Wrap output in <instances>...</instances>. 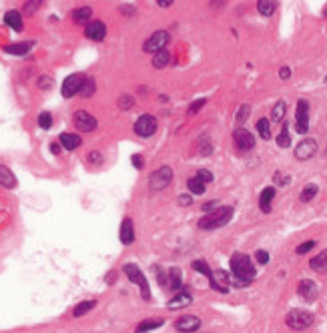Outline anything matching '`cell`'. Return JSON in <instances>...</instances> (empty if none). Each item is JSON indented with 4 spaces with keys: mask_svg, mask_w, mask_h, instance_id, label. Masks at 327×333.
Here are the masks:
<instances>
[{
    "mask_svg": "<svg viewBox=\"0 0 327 333\" xmlns=\"http://www.w3.org/2000/svg\"><path fill=\"white\" fill-rule=\"evenodd\" d=\"M231 275L237 287L251 285V281L257 277V269L251 261V257L243 253H235L231 257Z\"/></svg>",
    "mask_w": 327,
    "mask_h": 333,
    "instance_id": "1",
    "label": "cell"
},
{
    "mask_svg": "<svg viewBox=\"0 0 327 333\" xmlns=\"http://www.w3.org/2000/svg\"><path fill=\"white\" fill-rule=\"evenodd\" d=\"M233 217V207H217L215 211L207 213L201 221H199V229L205 231H213L219 227H225Z\"/></svg>",
    "mask_w": 327,
    "mask_h": 333,
    "instance_id": "2",
    "label": "cell"
},
{
    "mask_svg": "<svg viewBox=\"0 0 327 333\" xmlns=\"http://www.w3.org/2000/svg\"><path fill=\"white\" fill-rule=\"evenodd\" d=\"M122 271H125V275H127V277H129V279H131V281L140 289L142 299L149 301V299H151V289H149V281H147V277L142 275V271H140L137 265H133V263L122 265Z\"/></svg>",
    "mask_w": 327,
    "mask_h": 333,
    "instance_id": "3",
    "label": "cell"
},
{
    "mask_svg": "<svg viewBox=\"0 0 327 333\" xmlns=\"http://www.w3.org/2000/svg\"><path fill=\"white\" fill-rule=\"evenodd\" d=\"M287 325L295 331H301V329H307L313 325V313L305 309H291L285 317Z\"/></svg>",
    "mask_w": 327,
    "mask_h": 333,
    "instance_id": "4",
    "label": "cell"
},
{
    "mask_svg": "<svg viewBox=\"0 0 327 333\" xmlns=\"http://www.w3.org/2000/svg\"><path fill=\"white\" fill-rule=\"evenodd\" d=\"M171 181H173V169L171 167H161L149 177V189L163 191L171 185Z\"/></svg>",
    "mask_w": 327,
    "mask_h": 333,
    "instance_id": "5",
    "label": "cell"
},
{
    "mask_svg": "<svg viewBox=\"0 0 327 333\" xmlns=\"http://www.w3.org/2000/svg\"><path fill=\"white\" fill-rule=\"evenodd\" d=\"M171 43V34L167 32V30H157V32H153L147 40H145V45H142V50L145 52H149V54H155L157 50H163L167 48V45Z\"/></svg>",
    "mask_w": 327,
    "mask_h": 333,
    "instance_id": "6",
    "label": "cell"
},
{
    "mask_svg": "<svg viewBox=\"0 0 327 333\" xmlns=\"http://www.w3.org/2000/svg\"><path fill=\"white\" fill-rule=\"evenodd\" d=\"M72 122H74L76 131H80V133H93L98 127V120L87 111H76L74 117H72Z\"/></svg>",
    "mask_w": 327,
    "mask_h": 333,
    "instance_id": "7",
    "label": "cell"
},
{
    "mask_svg": "<svg viewBox=\"0 0 327 333\" xmlns=\"http://www.w3.org/2000/svg\"><path fill=\"white\" fill-rule=\"evenodd\" d=\"M157 119L153 117V115H142L139 119L135 120V133L139 135V137H153L155 133H157Z\"/></svg>",
    "mask_w": 327,
    "mask_h": 333,
    "instance_id": "8",
    "label": "cell"
},
{
    "mask_svg": "<svg viewBox=\"0 0 327 333\" xmlns=\"http://www.w3.org/2000/svg\"><path fill=\"white\" fill-rule=\"evenodd\" d=\"M295 129L299 135H305L309 131V102L301 98L297 100V111H295Z\"/></svg>",
    "mask_w": 327,
    "mask_h": 333,
    "instance_id": "9",
    "label": "cell"
},
{
    "mask_svg": "<svg viewBox=\"0 0 327 333\" xmlns=\"http://www.w3.org/2000/svg\"><path fill=\"white\" fill-rule=\"evenodd\" d=\"M83 80H85V74H80V72L69 74V76L63 80V89H60L63 96H65V98H72L74 95H78V89H80Z\"/></svg>",
    "mask_w": 327,
    "mask_h": 333,
    "instance_id": "10",
    "label": "cell"
},
{
    "mask_svg": "<svg viewBox=\"0 0 327 333\" xmlns=\"http://www.w3.org/2000/svg\"><path fill=\"white\" fill-rule=\"evenodd\" d=\"M233 141H235V147H237L241 153H247V151H251V149L255 147V137H253L247 129H243V127H239V129L233 133Z\"/></svg>",
    "mask_w": 327,
    "mask_h": 333,
    "instance_id": "11",
    "label": "cell"
},
{
    "mask_svg": "<svg viewBox=\"0 0 327 333\" xmlns=\"http://www.w3.org/2000/svg\"><path fill=\"white\" fill-rule=\"evenodd\" d=\"M85 36L89 40H96V43L105 40V36H107V24L103 23V20H91V23H87L85 24Z\"/></svg>",
    "mask_w": 327,
    "mask_h": 333,
    "instance_id": "12",
    "label": "cell"
},
{
    "mask_svg": "<svg viewBox=\"0 0 327 333\" xmlns=\"http://www.w3.org/2000/svg\"><path fill=\"white\" fill-rule=\"evenodd\" d=\"M191 267H193V269H195L197 273H201V275H205V277L209 279L211 287H213L215 291H219V293H227V291H225L223 287H221V285H219V283H217V279H215V271H213V269H211V267H209V265H207V263H205V261H201V259H197V261H193V263H191Z\"/></svg>",
    "mask_w": 327,
    "mask_h": 333,
    "instance_id": "13",
    "label": "cell"
},
{
    "mask_svg": "<svg viewBox=\"0 0 327 333\" xmlns=\"http://www.w3.org/2000/svg\"><path fill=\"white\" fill-rule=\"evenodd\" d=\"M2 23L6 24L8 28H12L14 32H23L24 30V18H23V12L16 10V8H10L4 12L2 16Z\"/></svg>",
    "mask_w": 327,
    "mask_h": 333,
    "instance_id": "14",
    "label": "cell"
},
{
    "mask_svg": "<svg viewBox=\"0 0 327 333\" xmlns=\"http://www.w3.org/2000/svg\"><path fill=\"white\" fill-rule=\"evenodd\" d=\"M36 45V40H21V43H10L6 47H2V50L6 54H14V56H26Z\"/></svg>",
    "mask_w": 327,
    "mask_h": 333,
    "instance_id": "15",
    "label": "cell"
},
{
    "mask_svg": "<svg viewBox=\"0 0 327 333\" xmlns=\"http://www.w3.org/2000/svg\"><path fill=\"white\" fill-rule=\"evenodd\" d=\"M315 153H317V143H315V139H305V141H301V143L295 147V157H297L299 161L311 159Z\"/></svg>",
    "mask_w": 327,
    "mask_h": 333,
    "instance_id": "16",
    "label": "cell"
},
{
    "mask_svg": "<svg viewBox=\"0 0 327 333\" xmlns=\"http://www.w3.org/2000/svg\"><path fill=\"white\" fill-rule=\"evenodd\" d=\"M201 327V319L197 315H185V317H179L175 321V329L177 331H197Z\"/></svg>",
    "mask_w": 327,
    "mask_h": 333,
    "instance_id": "17",
    "label": "cell"
},
{
    "mask_svg": "<svg viewBox=\"0 0 327 333\" xmlns=\"http://www.w3.org/2000/svg\"><path fill=\"white\" fill-rule=\"evenodd\" d=\"M297 293L303 297L305 301H315V297H317V285H315V281H311V279L299 281Z\"/></svg>",
    "mask_w": 327,
    "mask_h": 333,
    "instance_id": "18",
    "label": "cell"
},
{
    "mask_svg": "<svg viewBox=\"0 0 327 333\" xmlns=\"http://www.w3.org/2000/svg\"><path fill=\"white\" fill-rule=\"evenodd\" d=\"M118 237H120V243L122 245H131L135 241V227H133V219H125L120 223V231H118Z\"/></svg>",
    "mask_w": 327,
    "mask_h": 333,
    "instance_id": "19",
    "label": "cell"
},
{
    "mask_svg": "<svg viewBox=\"0 0 327 333\" xmlns=\"http://www.w3.org/2000/svg\"><path fill=\"white\" fill-rule=\"evenodd\" d=\"M70 18H72L74 24H83L85 26L87 23H91V18H93V8L91 6H78V8L72 10Z\"/></svg>",
    "mask_w": 327,
    "mask_h": 333,
    "instance_id": "20",
    "label": "cell"
},
{
    "mask_svg": "<svg viewBox=\"0 0 327 333\" xmlns=\"http://www.w3.org/2000/svg\"><path fill=\"white\" fill-rule=\"evenodd\" d=\"M58 143L63 144V149H67V151H76L83 144V139L78 135H74V133H60Z\"/></svg>",
    "mask_w": 327,
    "mask_h": 333,
    "instance_id": "21",
    "label": "cell"
},
{
    "mask_svg": "<svg viewBox=\"0 0 327 333\" xmlns=\"http://www.w3.org/2000/svg\"><path fill=\"white\" fill-rule=\"evenodd\" d=\"M191 303H193V295L187 293V291H181L179 295H175V297L167 303V307H169V309H183V307H187Z\"/></svg>",
    "mask_w": 327,
    "mask_h": 333,
    "instance_id": "22",
    "label": "cell"
},
{
    "mask_svg": "<svg viewBox=\"0 0 327 333\" xmlns=\"http://www.w3.org/2000/svg\"><path fill=\"white\" fill-rule=\"evenodd\" d=\"M273 197H275V187H265L263 193L259 195V205H261V211H263V213H269V211H271Z\"/></svg>",
    "mask_w": 327,
    "mask_h": 333,
    "instance_id": "23",
    "label": "cell"
},
{
    "mask_svg": "<svg viewBox=\"0 0 327 333\" xmlns=\"http://www.w3.org/2000/svg\"><path fill=\"white\" fill-rule=\"evenodd\" d=\"M0 185L4 189H14L16 187V177L12 175V171L8 167L0 165Z\"/></svg>",
    "mask_w": 327,
    "mask_h": 333,
    "instance_id": "24",
    "label": "cell"
},
{
    "mask_svg": "<svg viewBox=\"0 0 327 333\" xmlns=\"http://www.w3.org/2000/svg\"><path fill=\"white\" fill-rule=\"evenodd\" d=\"M309 267L317 273H327V249L321 251L319 255H315L311 261H309Z\"/></svg>",
    "mask_w": 327,
    "mask_h": 333,
    "instance_id": "25",
    "label": "cell"
},
{
    "mask_svg": "<svg viewBox=\"0 0 327 333\" xmlns=\"http://www.w3.org/2000/svg\"><path fill=\"white\" fill-rule=\"evenodd\" d=\"M94 91H96V82H94V78L85 76V80H83V85H80V89H78V96H83V98H91V96L94 95Z\"/></svg>",
    "mask_w": 327,
    "mask_h": 333,
    "instance_id": "26",
    "label": "cell"
},
{
    "mask_svg": "<svg viewBox=\"0 0 327 333\" xmlns=\"http://www.w3.org/2000/svg\"><path fill=\"white\" fill-rule=\"evenodd\" d=\"M171 289H181L183 287V273L179 267H171L169 269V281H167Z\"/></svg>",
    "mask_w": 327,
    "mask_h": 333,
    "instance_id": "27",
    "label": "cell"
},
{
    "mask_svg": "<svg viewBox=\"0 0 327 333\" xmlns=\"http://www.w3.org/2000/svg\"><path fill=\"white\" fill-rule=\"evenodd\" d=\"M169 60H171V54H169L167 48L157 50V52L153 54V67H155V69H165V67L169 65Z\"/></svg>",
    "mask_w": 327,
    "mask_h": 333,
    "instance_id": "28",
    "label": "cell"
},
{
    "mask_svg": "<svg viewBox=\"0 0 327 333\" xmlns=\"http://www.w3.org/2000/svg\"><path fill=\"white\" fill-rule=\"evenodd\" d=\"M257 10L263 14V16H271V14L277 10V0H259Z\"/></svg>",
    "mask_w": 327,
    "mask_h": 333,
    "instance_id": "29",
    "label": "cell"
},
{
    "mask_svg": "<svg viewBox=\"0 0 327 333\" xmlns=\"http://www.w3.org/2000/svg\"><path fill=\"white\" fill-rule=\"evenodd\" d=\"M94 305H96V301L94 299H87V301H80L74 309H72V317H83V315H87L91 309H94Z\"/></svg>",
    "mask_w": 327,
    "mask_h": 333,
    "instance_id": "30",
    "label": "cell"
},
{
    "mask_svg": "<svg viewBox=\"0 0 327 333\" xmlns=\"http://www.w3.org/2000/svg\"><path fill=\"white\" fill-rule=\"evenodd\" d=\"M187 189L193 193V195H203L205 193V183L195 175V177H191L187 181Z\"/></svg>",
    "mask_w": 327,
    "mask_h": 333,
    "instance_id": "31",
    "label": "cell"
},
{
    "mask_svg": "<svg viewBox=\"0 0 327 333\" xmlns=\"http://www.w3.org/2000/svg\"><path fill=\"white\" fill-rule=\"evenodd\" d=\"M285 113H287V105H285V100L275 102V107H273V111H271V120H273V122H281L283 117H285Z\"/></svg>",
    "mask_w": 327,
    "mask_h": 333,
    "instance_id": "32",
    "label": "cell"
},
{
    "mask_svg": "<svg viewBox=\"0 0 327 333\" xmlns=\"http://www.w3.org/2000/svg\"><path fill=\"white\" fill-rule=\"evenodd\" d=\"M163 327V319H145L137 325V331H149V329H159Z\"/></svg>",
    "mask_w": 327,
    "mask_h": 333,
    "instance_id": "33",
    "label": "cell"
},
{
    "mask_svg": "<svg viewBox=\"0 0 327 333\" xmlns=\"http://www.w3.org/2000/svg\"><path fill=\"white\" fill-rule=\"evenodd\" d=\"M45 2H47V0H26V2H24L23 12L26 14V16H32V14H34V12H36Z\"/></svg>",
    "mask_w": 327,
    "mask_h": 333,
    "instance_id": "34",
    "label": "cell"
},
{
    "mask_svg": "<svg viewBox=\"0 0 327 333\" xmlns=\"http://www.w3.org/2000/svg\"><path fill=\"white\" fill-rule=\"evenodd\" d=\"M257 131L261 135V139H269L271 137V124H269V119H259L257 120Z\"/></svg>",
    "mask_w": 327,
    "mask_h": 333,
    "instance_id": "35",
    "label": "cell"
},
{
    "mask_svg": "<svg viewBox=\"0 0 327 333\" xmlns=\"http://www.w3.org/2000/svg\"><path fill=\"white\" fill-rule=\"evenodd\" d=\"M315 195H317V185H313V183H311V185H305V187H303L301 195H299V199H301L303 203H307V201H311Z\"/></svg>",
    "mask_w": 327,
    "mask_h": 333,
    "instance_id": "36",
    "label": "cell"
},
{
    "mask_svg": "<svg viewBox=\"0 0 327 333\" xmlns=\"http://www.w3.org/2000/svg\"><path fill=\"white\" fill-rule=\"evenodd\" d=\"M277 144H279L281 149H287V147H291V135H289V129L283 124V131L279 133V137H277Z\"/></svg>",
    "mask_w": 327,
    "mask_h": 333,
    "instance_id": "37",
    "label": "cell"
},
{
    "mask_svg": "<svg viewBox=\"0 0 327 333\" xmlns=\"http://www.w3.org/2000/svg\"><path fill=\"white\" fill-rule=\"evenodd\" d=\"M38 127H40L43 131H48V129L52 127V115H50L48 111H43V113L38 115Z\"/></svg>",
    "mask_w": 327,
    "mask_h": 333,
    "instance_id": "38",
    "label": "cell"
},
{
    "mask_svg": "<svg viewBox=\"0 0 327 333\" xmlns=\"http://www.w3.org/2000/svg\"><path fill=\"white\" fill-rule=\"evenodd\" d=\"M249 113H251V107H249V105H241V109L237 111L235 122H237V124H243V122L247 120V117H249Z\"/></svg>",
    "mask_w": 327,
    "mask_h": 333,
    "instance_id": "39",
    "label": "cell"
},
{
    "mask_svg": "<svg viewBox=\"0 0 327 333\" xmlns=\"http://www.w3.org/2000/svg\"><path fill=\"white\" fill-rule=\"evenodd\" d=\"M52 85H54V80H52V76H48V74H43V76L38 78V82H36V87H38L40 91H50Z\"/></svg>",
    "mask_w": 327,
    "mask_h": 333,
    "instance_id": "40",
    "label": "cell"
},
{
    "mask_svg": "<svg viewBox=\"0 0 327 333\" xmlns=\"http://www.w3.org/2000/svg\"><path fill=\"white\" fill-rule=\"evenodd\" d=\"M87 161H89V163H91L93 167L103 165V155H100L98 151H91V153L87 155Z\"/></svg>",
    "mask_w": 327,
    "mask_h": 333,
    "instance_id": "41",
    "label": "cell"
},
{
    "mask_svg": "<svg viewBox=\"0 0 327 333\" xmlns=\"http://www.w3.org/2000/svg\"><path fill=\"white\" fill-rule=\"evenodd\" d=\"M133 105H135V100H133L131 96H120V98H118V107H120L122 111H131Z\"/></svg>",
    "mask_w": 327,
    "mask_h": 333,
    "instance_id": "42",
    "label": "cell"
},
{
    "mask_svg": "<svg viewBox=\"0 0 327 333\" xmlns=\"http://www.w3.org/2000/svg\"><path fill=\"white\" fill-rule=\"evenodd\" d=\"M205 98H199V100H195V102H191V107H189V115H197L199 111H201V107H205Z\"/></svg>",
    "mask_w": 327,
    "mask_h": 333,
    "instance_id": "43",
    "label": "cell"
},
{
    "mask_svg": "<svg viewBox=\"0 0 327 333\" xmlns=\"http://www.w3.org/2000/svg\"><path fill=\"white\" fill-rule=\"evenodd\" d=\"M197 177L207 185V183H211L213 181V173L211 171H207V169H201V171H197Z\"/></svg>",
    "mask_w": 327,
    "mask_h": 333,
    "instance_id": "44",
    "label": "cell"
},
{
    "mask_svg": "<svg viewBox=\"0 0 327 333\" xmlns=\"http://www.w3.org/2000/svg\"><path fill=\"white\" fill-rule=\"evenodd\" d=\"M313 247H315V241H307V243H301V245H299L295 251H297L299 255H305V253H309Z\"/></svg>",
    "mask_w": 327,
    "mask_h": 333,
    "instance_id": "45",
    "label": "cell"
},
{
    "mask_svg": "<svg viewBox=\"0 0 327 333\" xmlns=\"http://www.w3.org/2000/svg\"><path fill=\"white\" fill-rule=\"evenodd\" d=\"M255 259H257L259 265H267V263H269V253L263 251V249H259L257 253H255Z\"/></svg>",
    "mask_w": 327,
    "mask_h": 333,
    "instance_id": "46",
    "label": "cell"
},
{
    "mask_svg": "<svg viewBox=\"0 0 327 333\" xmlns=\"http://www.w3.org/2000/svg\"><path fill=\"white\" fill-rule=\"evenodd\" d=\"M199 151H201V155H203V157H207L211 151H213L209 139H203V141H201V149H199Z\"/></svg>",
    "mask_w": 327,
    "mask_h": 333,
    "instance_id": "47",
    "label": "cell"
},
{
    "mask_svg": "<svg viewBox=\"0 0 327 333\" xmlns=\"http://www.w3.org/2000/svg\"><path fill=\"white\" fill-rule=\"evenodd\" d=\"M118 10H120V14H125V16H133V14H135V6H131V4H125V6H120Z\"/></svg>",
    "mask_w": 327,
    "mask_h": 333,
    "instance_id": "48",
    "label": "cell"
},
{
    "mask_svg": "<svg viewBox=\"0 0 327 333\" xmlns=\"http://www.w3.org/2000/svg\"><path fill=\"white\" fill-rule=\"evenodd\" d=\"M131 163H133L135 169H142V167H145V161H142L140 155H133V157H131Z\"/></svg>",
    "mask_w": 327,
    "mask_h": 333,
    "instance_id": "49",
    "label": "cell"
},
{
    "mask_svg": "<svg viewBox=\"0 0 327 333\" xmlns=\"http://www.w3.org/2000/svg\"><path fill=\"white\" fill-rule=\"evenodd\" d=\"M177 201H179V205H181V207H189V205L193 203V199H191L189 195H179V199H177Z\"/></svg>",
    "mask_w": 327,
    "mask_h": 333,
    "instance_id": "50",
    "label": "cell"
},
{
    "mask_svg": "<svg viewBox=\"0 0 327 333\" xmlns=\"http://www.w3.org/2000/svg\"><path fill=\"white\" fill-rule=\"evenodd\" d=\"M217 207H219V203H217V201H207V203L203 205V211H205V213H211V211H215Z\"/></svg>",
    "mask_w": 327,
    "mask_h": 333,
    "instance_id": "51",
    "label": "cell"
},
{
    "mask_svg": "<svg viewBox=\"0 0 327 333\" xmlns=\"http://www.w3.org/2000/svg\"><path fill=\"white\" fill-rule=\"evenodd\" d=\"M60 151H63V144H60V143L50 144V153H52V155H60Z\"/></svg>",
    "mask_w": 327,
    "mask_h": 333,
    "instance_id": "52",
    "label": "cell"
},
{
    "mask_svg": "<svg viewBox=\"0 0 327 333\" xmlns=\"http://www.w3.org/2000/svg\"><path fill=\"white\" fill-rule=\"evenodd\" d=\"M279 76H281V78H283V80H287V78L291 76V69H287V67H283V69H281V71H279Z\"/></svg>",
    "mask_w": 327,
    "mask_h": 333,
    "instance_id": "53",
    "label": "cell"
},
{
    "mask_svg": "<svg viewBox=\"0 0 327 333\" xmlns=\"http://www.w3.org/2000/svg\"><path fill=\"white\" fill-rule=\"evenodd\" d=\"M173 2H175V0H157V4H159L161 8H169Z\"/></svg>",
    "mask_w": 327,
    "mask_h": 333,
    "instance_id": "54",
    "label": "cell"
},
{
    "mask_svg": "<svg viewBox=\"0 0 327 333\" xmlns=\"http://www.w3.org/2000/svg\"><path fill=\"white\" fill-rule=\"evenodd\" d=\"M211 2H213V4H215V6H221V4H223V2H225V0H211Z\"/></svg>",
    "mask_w": 327,
    "mask_h": 333,
    "instance_id": "55",
    "label": "cell"
},
{
    "mask_svg": "<svg viewBox=\"0 0 327 333\" xmlns=\"http://www.w3.org/2000/svg\"><path fill=\"white\" fill-rule=\"evenodd\" d=\"M323 16H325V18H327V8H325V12H323Z\"/></svg>",
    "mask_w": 327,
    "mask_h": 333,
    "instance_id": "56",
    "label": "cell"
},
{
    "mask_svg": "<svg viewBox=\"0 0 327 333\" xmlns=\"http://www.w3.org/2000/svg\"><path fill=\"white\" fill-rule=\"evenodd\" d=\"M325 82H327V78H325Z\"/></svg>",
    "mask_w": 327,
    "mask_h": 333,
    "instance_id": "57",
    "label": "cell"
}]
</instances>
